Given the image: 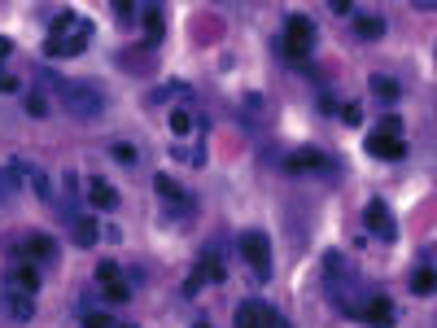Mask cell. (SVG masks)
Wrapping results in <instances>:
<instances>
[{"instance_id": "2e32d148", "label": "cell", "mask_w": 437, "mask_h": 328, "mask_svg": "<svg viewBox=\"0 0 437 328\" xmlns=\"http://www.w3.org/2000/svg\"><path fill=\"white\" fill-rule=\"evenodd\" d=\"M433 289H437V272H433V267H416V272H411V294H433Z\"/></svg>"}, {"instance_id": "7c38bea8", "label": "cell", "mask_w": 437, "mask_h": 328, "mask_svg": "<svg viewBox=\"0 0 437 328\" xmlns=\"http://www.w3.org/2000/svg\"><path fill=\"white\" fill-rule=\"evenodd\" d=\"M114 202H118V193H114L105 180H92V184H88V206H92V210H110Z\"/></svg>"}, {"instance_id": "7a4b0ae2", "label": "cell", "mask_w": 437, "mask_h": 328, "mask_svg": "<svg viewBox=\"0 0 437 328\" xmlns=\"http://www.w3.org/2000/svg\"><path fill=\"white\" fill-rule=\"evenodd\" d=\"M241 259L254 267V276H258V280H267V276H271V245H267V232H258V228L241 232Z\"/></svg>"}, {"instance_id": "277c9868", "label": "cell", "mask_w": 437, "mask_h": 328, "mask_svg": "<svg viewBox=\"0 0 437 328\" xmlns=\"http://www.w3.org/2000/svg\"><path fill=\"white\" fill-rule=\"evenodd\" d=\"M311 44H315V27H311V18L293 14V18L285 22V53H289V57H306V53H311Z\"/></svg>"}, {"instance_id": "d6a6232c", "label": "cell", "mask_w": 437, "mask_h": 328, "mask_svg": "<svg viewBox=\"0 0 437 328\" xmlns=\"http://www.w3.org/2000/svg\"><path fill=\"white\" fill-rule=\"evenodd\" d=\"M416 9H437V0H416Z\"/></svg>"}, {"instance_id": "f546056e", "label": "cell", "mask_w": 437, "mask_h": 328, "mask_svg": "<svg viewBox=\"0 0 437 328\" xmlns=\"http://www.w3.org/2000/svg\"><path fill=\"white\" fill-rule=\"evenodd\" d=\"M114 158L118 162H136V149L132 145H114Z\"/></svg>"}, {"instance_id": "44dd1931", "label": "cell", "mask_w": 437, "mask_h": 328, "mask_svg": "<svg viewBox=\"0 0 437 328\" xmlns=\"http://www.w3.org/2000/svg\"><path fill=\"white\" fill-rule=\"evenodd\" d=\"M171 132L188 136V132H193V114H188V110H171Z\"/></svg>"}, {"instance_id": "f1b7e54d", "label": "cell", "mask_w": 437, "mask_h": 328, "mask_svg": "<svg viewBox=\"0 0 437 328\" xmlns=\"http://www.w3.org/2000/svg\"><path fill=\"white\" fill-rule=\"evenodd\" d=\"M118 66H127V70H140V66H145V57H140V53H123V57H118Z\"/></svg>"}, {"instance_id": "4dcf8cb0", "label": "cell", "mask_w": 437, "mask_h": 328, "mask_svg": "<svg viewBox=\"0 0 437 328\" xmlns=\"http://www.w3.org/2000/svg\"><path fill=\"white\" fill-rule=\"evenodd\" d=\"M114 14H118V18H132V14H136L132 0H114Z\"/></svg>"}, {"instance_id": "9a60e30c", "label": "cell", "mask_w": 437, "mask_h": 328, "mask_svg": "<svg viewBox=\"0 0 437 328\" xmlns=\"http://www.w3.org/2000/svg\"><path fill=\"white\" fill-rule=\"evenodd\" d=\"M289 171H324V154L298 149V154H289Z\"/></svg>"}, {"instance_id": "d4e9b609", "label": "cell", "mask_w": 437, "mask_h": 328, "mask_svg": "<svg viewBox=\"0 0 437 328\" xmlns=\"http://www.w3.org/2000/svg\"><path fill=\"white\" fill-rule=\"evenodd\" d=\"M180 92H184L180 84H162V88H153V92H149V101L158 105V101H171V97H180Z\"/></svg>"}, {"instance_id": "4316f807", "label": "cell", "mask_w": 437, "mask_h": 328, "mask_svg": "<svg viewBox=\"0 0 437 328\" xmlns=\"http://www.w3.org/2000/svg\"><path fill=\"white\" fill-rule=\"evenodd\" d=\"M341 123L359 127V123H363V110H359V105H341Z\"/></svg>"}, {"instance_id": "6da1fadb", "label": "cell", "mask_w": 437, "mask_h": 328, "mask_svg": "<svg viewBox=\"0 0 437 328\" xmlns=\"http://www.w3.org/2000/svg\"><path fill=\"white\" fill-rule=\"evenodd\" d=\"M53 88H57V97H62V105L75 119H97V114L105 110V92L97 84H84V79H53Z\"/></svg>"}, {"instance_id": "83f0119b", "label": "cell", "mask_w": 437, "mask_h": 328, "mask_svg": "<svg viewBox=\"0 0 437 328\" xmlns=\"http://www.w3.org/2000/svg\"><path fill=\"white\" fill-rule=\"evenodd\" d=\"M381 132H389V136H403V119H398V114H385V119H381Z\"/></svg>"}, {"instance_id": "52a82bcc", "label": "cell", "mask_w": 437, "mask_h": 328, "mask_svg": "<svg viewBox=\"0 0 437 328\" xmlns=\"http://www.w3.org/2000/svg\"><path fill=\"white\" fill-rule=\"evenodd\" d=\"M363 219H368V228L376 232V237H385V241H394V219H389V206L381 202V197H372L368 202V210H363Z\"/></svg>"}, {"instance_id": "ba28073f", "label": "cell", "mask_w": 437, "mask_h": 328, "mask_svg": "<svg viewBox=\"0 0 437 328\" xmlns=\"http://www.w3.org/2000/svg\"><path fill=\"white\" fill-rule=\"evenodd\" d=\"M84 49H88V35H53V40L44 44L49 57H79Z\"/></svg>"}, {"instance_id": "8992f818", "label": "cell", "mask_w": 437, "mask_h": 328, "mask_svg": "<svg viewBox=\"0 0 437 328\" xmlns=\"http://www.w3.org/2000/svg\"><path fill=\"white\" fill-rule=\"evenodd\" d=\"M368 154L381 158V162H398V158L407 154V145H403V136H389V132H381V127H376V132L368 136Z\"/></svg>"}, {"instance_id": "603a6c76", "label": "cell", "mask_w": 437, "mask_h": 328, "mask_svg": "<svg viewBox=\"0 0 437 328\" xmlns=\"http://www.w3.org/2000/svg\"><path fill=\"white\" fill-rule=\"evenodd\" d=\"M27 114H31V119H44V114H49V101H44V92H31V97H27Z\"/></svg>"}, {"instance_id": "7402d4cb", "label": "cell", "mask_w": 437, "mask_h": 328, "mask_svg": "<svg viewBox=\"0 0 437 328\" xmlns=\"http://www.w3.org/2000/svg\"><path fill=\"white\" fill-rule=\"evenodd\" d=\"M97 280H101V285H118V280H123V272H118V263L105 259V263H97Z\"/></svg>"}, {"instance_id": "484cf974", "label": "cell", "mask_w": 437, "mask_h": 328, "mask_svg": "<svg viewBox=\"0 0 437 328\" xmlns=\"http://www.w3.org/2000/svg\"><path fill=\"white\" fill-rule=\"evenodd\" d=\"M202 285H206V276H202V267H197V272L184 280V298H193V294H197V289H202Z\"/></svg>"}, {"instance_id": "d590c367", "label": "cell", "mask_w": 437, "mask_h": 328, "mask_svg": "<svg viewBox=\"0 0 437 328\" xmlns=\"http://www.w3.org/2000/svg\"><path fill=\"white\" fill-rule=\"evenodd\" d=\"M123 328H132V324H123Z\"/></svg>"}, {"instance_id": "cb8c5ba5", "label": "cell", "mask_w": 437, "mask_h": 328, "mask_svg": "<svg viewBox=\"0 0 437 328\" xmlns=\"http://www.w3.org/2000/svg\"><path fill=\"white\" fill-rule=\"evenodd\" d=\"M101 294L110 298V302H127V298H132V289H127L123 280H118V285H101Z\"/></svg>"}, {"instance_id": "5bb4252c", "label": "cell", "mask_w": 437, "mask_h": 328, "mask_svg": "<svg viewBox=\"0 0 437 328\" xmlns=\"http://www.w3.org/2000/svg\"><path fill=\"white\" fill-rule=\"evenodd\" d=\"M354 35H359V40H381L385 22L376 18V14H359V18H354Z\"/></svg>"}, {"instance_id": "1f68e13d", "label": "cell", "mask_w": 437, "mask_h": 328, "mask_svg": "<svg viewBox=\"0 0 437 328\" xmlns=\"http://www.w3.org/2000/svg\"><path fill=\"white\" fill-rule=\"evenodd\" d=\"M0 92H18V79L5 75V70H0Z\"/></svg>"}, {"instance_id": "e0dca14e", "label": "cell", "mask_w": 437, "mask_h": 328, "mask_svg": "<svg viewBox=\"0 0 437 328\" xmlns=\"http://www.w3.org/2000/svg\"><path fill=\"white\" fill-rule=\"evenodd\" d=\"M372 92L381 101H398V92H403V88H398V79H389V75H372Z\"/></svg>"}, {"instance_id": "e575fe53", "label": "cell", "mask_w": 437, "mask_h": 328, "mask_svg": "<svg viewBox=\"0 0 437 328\" xmlns=\"http://www.w3.org/2000/svg\"><path fill=\"white\" fill-rule=\"evenodd\" d=\"M193 328H210V324H193Z\"/></svg>"}, {"instance_id": "4fadbf2b", "label": "cell", "mask_w": 437, "mask_h": 328, "mask_svg": "<svg viewBox=\"0 0 437 328\" xmlns=\"http://www.w3.org/2000/svg\"><path fill=\"white\" fill-rule=\"evenodd\" d=\"M70 228H75V241L84 245V250H92V245H97V237H101V228H97V219H92V215H79Z\"/></svg>"}, {"instance_id": "5b68a950", "label": "cell", "mask_w": 437, "mask_h": 328, "mask_svg": "<svg viewBox=\"0 0 437 328\" xmlns=\"http://www.w3.org/2000/svg\"><path fill=\"white\" fill-rule=\"evenodd\" d=\"M359 320H368L372 328H394V324H398V307H394V302H389L385 294H372L368 302H363Z\"/></svg>"}, {"instance_id": "d6986e66", "label": "cell", "mask_w": 437, "mask_h": 328, "mask_svg": "<svg viewBox=\"0 0 437 328\" xmlns=\"http://www.w3.org/2000/svg\"><path fill=\"white\" fill-rule=\"evenodd\" d=\"M202 276H206V280H215V285H223V280H228V267H223L215 254H206V259H202Z\"/></svg>"}, {"instance_id": "30bf717a", "label": "cell", "mask_w": 437, "mask_h": 328, "mask_svg": "<svg viewBox=\"0 0 437 328\" xmlns=\"http://www.w3.org/2000/svg\"><path fill=\"white\" fill-rule=\"evenodd\" d=\"M18 259H40V263H53L57 259V241L53 237H31L22 250H14Z\"/></svg>"}, {"instance_id": "ac0fdd59", "label": "cell", "mask_w": 437, "mask_h": 328, "mask_svg": "<svg viewBox=\"0 0 437 328\" xmlns=\"http://www.w3.org/2000/svg\"><path fill=\"white\" fill-rule=\"evenodd\" d=\"M145 35H149L145 49H153V44L162 40V14H158V9H149V14H145Z\"/></svg>"}, {"instance_id": "9c48e42d", "label": "cell", "mask_w": 437, "mask_h": 328, "mask_svg": "<svg viewBox=\"0 0 437 328\" xmlns=\"http://www.w3.org/2000/svg\"><path fill=\"white\" fill-rule=\"evenodd\" d=\"M5 307H9V315H14L18 324L35 320V302H31V294H22V289H5Z\"/></svg>"}, {"instance_id": "ffe728a7", "label": "cell", "mask_w": 437, "mask_h": 328, "mask_svg": "<svg viewBox=\"0 0 437 328\" xmlns=\"http://www.w3.org/2000/svg\"><path fill=\"white\" fill-rule=\"evenodd\" d=\"M79 320H84V328H114V315L110 311H84Z\"/></svg>"}, {"instance_id": "8fae6325", "label": "cell", "mask_w": 437, "mask_h": 328, "mask_svg": "<svg viewBox=\"0 0 437 328\" xmlns=\"http://www.w3.org/2000/svg\"><path fill=\"white\" fill-rule=\"evenodd\" d=\"M5 285H9V289H22V294H35V289H40V272H35L31 263H22V267H14V272H9Z\"/></svg>"}, {"instance_id": "3957f363", "label": "cell", "mask_w": 437, "mask_h": 328, "mask_svg": "<svg viewBox=\"0 0 437 328\" xmlns=\"http://www.w3.org/2000/svg\"><path fill=\"white\" fill-rule=\"evenodd\" d=\"M236 328H289V320H280V315L271 311L267 302L245 298L241 307H236Z\"/></svg>"}, {"instance_id": "836d02e7", "label": "cell", "mask_w": 437, "mask_h": 328, "mask_svg": "<svg viewBox=\"0 0 437 328\" xmlns=\"http://www.w3.org/2000/svg\"><path fill=\"white\" fill-rule=\"evenodd\" d=\"M0 57H9V40H5V35H0Z\"/></svg>"}]
</instances>
